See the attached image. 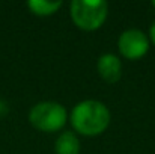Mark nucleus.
Masks as SVG:
<instances>
[{"label":"nucleus","instance_id":"nucleus-1","mask_svg":"<svg viewBox=\"0 0 155 154\" xmlns=\"http://www.w3.org/2000/svg\"><path fill=\"white\" fill-rule=\"evenodd\" d=\"M71 122L74 128L86 136L100 135L110 122V112L107 106L97 100H84L78 103L71 112Z\"/></svg>","mask_w":155,"mask_h":154},{"label":"nucleus","instance_id":"nucleus-2","mask_svg":"<svg viewBox=\"0 0 155 154\" xmlns=\"http://www.w3.org/2000/svg\"><path fill=\"white\" fill-rule=\"evenodd\" d=\"M108 5L103 0H74L71 3V17L74 23L84 30H95L104 23Z\"/></svg>","mask_w":155,"mask_h":154},{"label":"nucleus","instance_id":"nucleus-3","mask_svg":"<svg viewBox=\"0 0 155 154\" xmlns=\"http://www.w3.org/2000/svg\"><path fill=\"white\" fill-rule=\"evenodd\" d=\"M66 109L54 101L38 103L30 109L29 121L33 127L42 132H57L66 122Z\"/></svg>","mask_w":155,"mask_h":154},{"label":"nucleus","instance_id":"nucleus-4","mask_svg":"<svg viewBox=\"0 0 155 154\" xmlns=\"http://www.w3.org/2000/svg\"><path fill=\"white\" fill-rule=\"evenodd\" d=\"M117 47L120 53L128 59H139L146 54L149 49L148 36L139 29H128L122 32L117 41Z\"/></svg>","mask_w":155,"mask_h":154},{"label":"nucleus","instance_id":"nucleus-5","mask_svg":"<svg viewBox=\"0 0 155 154\" xmlns=\"http://www.w3.org/2000/svg\"><path fill=\"white\" fill-rule=\"evenodd\" d=\"M98 73L105 82L116 83L122 74V63L117 56L105 53L98 59Z\"/></svg>","mask_w":155,"mask_h":154},{"label":"nucleus","instance_id":"nucleus-6","mask_svg":"<svg viewBox=\"0 0 155 154\" xmlns=\"http://www.w3.org/2000/svg\"><path fill=\"white\" fill-rule=\"evenodd\" d=\"M56 154H78L80 153V141L72 132H63L54 147Z\"/></svg>","mask_w":155,"mask_h":154},{"label":"nucleus","instance_id":"nucleus-7","mask_svg":"<svg viewBox=\"0 0 155 154\" xmlns=\"http://www.w3.org/2000/svg\"><path fill=\"white\" fill-rule=\"evenodd\" d=\"M62 6V2H50V0H30L29 8L38 15H50Z\"/></svg>","mask_w":155,"mask_h":154},{"label":"nucleus","instance_id":"nucleus-8","mask_svg":"<svg viewBox=\"0 0 155 154\" xmlns=\"http://www.w3.org/2000/svg\"><path fill=\"white\" fill-rule=\"evenodd\" d=\"M149 36H151V41L155 44V21L152 23V26H151V29H149Z\"/></svg>","mask_w":155,"mask_h":154},{"label":"nucleus","instance_id":"nucleus-9","mask_svg":"<svg viewBox=\"0 0 155 154\" xmlns=\"http://www.w3.org/2000/svg\"><path fill=\"white\" fill-rule=\"evenodd\" d=\"M152 6H154V8H155V0H154V2H152Z\"/></svg>","mask_w":155,"mask_h":154}]
</instances>
